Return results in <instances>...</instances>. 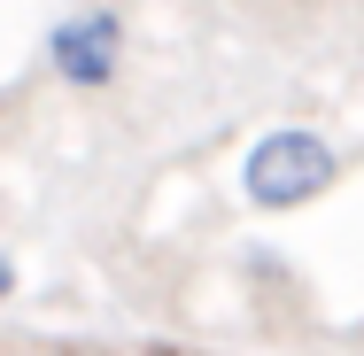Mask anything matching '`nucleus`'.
I'll return each instance as SVG.
<instances>
[{
	"mask_svg": "<svg viewBox=\"0 0 364 356\" xmlns=\"http://www.w3.org/2000/svg\"><path fill=\"white\" fill-rule=\"evenodd\" d=\"M333 178H341L333 140H318V132H302V124L264 132L256 155H248V202H256V210H302V202H318Z\"/></svg>",
	"mask_w": 364,
	"mask_h": 356,
	"instance_id": "obj_1",
	"label": "nucleus"
},
{
	"mask_svg": "<svg viewBox=\"0 0 364 356\" xmlns=\"http://www.w3.org/2000/svg\"><path fill=\"white\" fill-rule=\"evenodd\" d=\"M117 39H124V16L117 8H93V16H70L55 31V70L70 85H101L117 70Z\"/></svg>",
	"mask_w": 364,
	"mask_h": 356,
	"instance_id": "obj_2",
	"label": "nucleus"
},
{
	"mask_svg": "<svg viewBox=\"0 0 364 356\" xmlns=\"http://www.w3.org/2000/svg\"><path fill=\"white\" fill-rule=\"evenodd\" d=\"M8 279H16V271H8V256H0V294H8Z\"/></svg>",
	"mask_w": 364,
	"mask_h": 356,
	"instance_id": "obj_3",
	"label": "nucleus"
},
{
	"mask_svg": "<svg viewBox=\"0 0 364 356\" xmlns=\"http://www.w3.org/2000/svg\"><path fill=\"white\" fill-rule=\"evenodd\" d=\"M163 356H186V349H163Z\"/></svg>",
	"mask_w": 364,
	"mask_h": 356,
	"instance_id": "obj_4",
	"label": "nucleus"
}]
</instances>
